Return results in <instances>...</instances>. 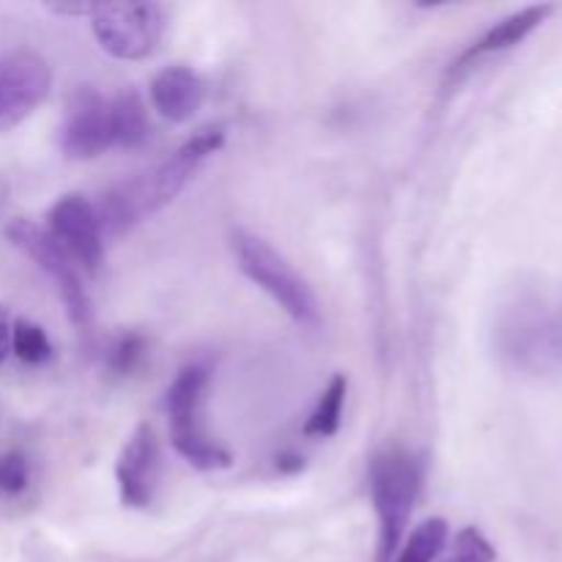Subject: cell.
I'll list each match as a JSON object with an SVG mask.
<instances>
[{"mask_svg":"<svg viewBox=\"0 0 562 562\" xmlns=\"http://www.w3.org/2000/svg\"><path fill=\"white\" fill-rule=\"evenodd\" d=\"M225 143L223 126H206L195 132L184 146L176 148L168 159H162L154 168L143 170L135 179L121 181L119 187L102 198L97 206L102 234L119 236L135 228L154 212L168 206L176 195L187 187V181L195 176V170L206 162L212 154H217Z\"/></svg>","mask_w":562,"mask_h":562,"instance_id":"cell-1","label":"cell"},{"mask_svg":"<svg viewBox=\"0 0 562 562\" xmlns=\"http://www.w3.org/2000/svg\"><path fill=\"white\" fill-rule=\"evenodd\" d=\"M497 349L530 376L562 373V283L521 285L497 316Z\"/></svg>","mask_w":562,"mask_h":562,"instance_id":"cell-2","label":"cell"},{"mask_svg":"<svg viewBox=\"0 0 562 562\" xmlns=\"http://www.w3.org/2000/svg\"><path fill=\"white\" fill-rule=\"evenodd\" d=\"M368 481L379 519L376 562H390L401 549V538L420 497L423 461L404 448H384L371 459Z\"/></svg>","mask_w":562,"mask_h":562,"instance_id":"cell-3","label":"cell"},{"mask_svg":"<svg viewBox=\"0 0 562 562\" xmlns=\"http://www.w3.org/2000/svg\"><path fill=\"white\" fill-rule=\"evenodd\" d=\"M212 373L201 362L184 366L176 373L173 384L168 387V417H170V442L176 453L190 467L201 472L228 470L234 464V456L212 439L203 423V406Z\"/></svg>","mask_w":562,"mask_h":562,"instance_id":"cell-4","label":"cell"},{"mask_svg":"<svg viewBox=\"0 0 562 562\" xmlns=\"http://www.w3.org/2000/svg\"><path fill=\"white\" fill-rule=\"evenodd\" d=\"M231 250L241 272L252 280L261 291H267L296 324L318 327L322 313H318L316 294L305 283L300 272L258 234L245 228L231 231Z\"/></svg>","mask_w":562,"mask_h":562,"instance_id":"cell-5","label":"cell"},{"mask_svg":"<svg viewBox=\"0 0 562 562\" xmlns=\"http://www.w3.org/2000/svg\"><path fill=\"white\" fill-rule=\"evenodd\" d=\"M5 236H9V241L16 250L25 252V256L53 280L60 300H64L71 324H75L77 329L91 327V296H88L86 285H82L77 263L66 256V250L49 236V231L36 225L33 220L16 217L5 225Z\"/></svg>","mask_w":562,"mask_h":562,"instance_id":"cell-6","label":"cell"},{"mask_svg":"<svg viewBox=\"0 0 562 562\" xmlns=\"http://www.w3.org/2000/svg\"><path fill=\"white\" fill-rule=\"evenodd\" d=\"M91 31L99 47L119 60H143L157 49L165 14L157 3H97Z\"/></svg>","mask_w":562,"mask_h":562,"instance_id":"cell-7","label":"cell"},{"mask_svg":"<svg viewBox=\"0 0 562 562\" xmlns=\"http://www.w3.org/2000/svg\"><path fill=\"white\" fill-rule=\"evenodd\" d=\"M53 88V69L33 49L0 58V132L25 121Z\"/></svg>","mask_w":562,"mask_h":562,"instance_id":"cell-8","label":"cell"},{"mask_svg":"<svg viewBox=\"0 0 562 562\" xmlns=\"http://www.w3.org/2000/svg\"><path fill=\"white\" fill-rule=\"evenodd\" d=\"M47 231L66 250V256L88 272H97L104 258V234L97 206L86 195L58 198L47 212Z\"/></svg>","mask_w":562,"mask_h":562,"instance_id":"cell-9","label":"cell"},{"mask_svg":"<svg viewBox=\"0 0 562 562\" xmlns=\"http://www.w3.org/2000/svg\"><path fill=\"white\" fill-rule=\"evenodd\" d=\"M60 146L71 159H93L113 146L110 102L97 88H77L75 97L69 99L60 126Z\"/></svg>","mask_w":562,"mask_h":562,"instance_id":"cell-10","label":"cell"},{"mask_svg":"<svg viewBox=\"0 0 562 562\" xmlns=\"http://www.w3.org/2000/svg\"><path fill=\"white\" fill-rule=\"evenodd\" d=\"M115 483L126 508L143 510L154 503L159 483V442L148 423H140L121 448L115 461Z\"/></svg>","mask_w":562,"mask_h":562,"instance_id":"cell-11","label":"cell"},{"mask_svg":"<svg viewBox=\"0 0 562 562\" xmlns=\"http://www.w3.org/2000/svg\"><path fill=\"white\" fill-rule=\"evenodd\" d=\"M148 97L162 119L173 121V124H187L201 110L203 99H206V86L187 66H168L151 80Z\"/></svg>","mask_w":562,"mask_h":562,"instance_id":"cell-12","label":"cell"},{"mask_svg":"<svg viewBox=\"0 0 562 562\" xmlns=\"http://www.w3.org/2000/svg\"><path fill=\"white\" fill-rule=\"evenodd\" d=\"M554 14V5L552 3H536V5H527V9L514 11L510 16L499 20L497 25L488 27L470 49H464L459 60L453 64V75L456 71L467 69V64H475L481 60L483 55H494V53H505V49L516 47V44L525 42L532 31L543 25L549 16Z\"/></svg>","mask_w":562,"mask_h":562,"instance_id":"cell-13","label":"cell"},{"mask_svg":"<svg viewBox=\"0 0 562 562\" xmlns=\"http://www.w3.org/2000/svg\"><path fill=\"white\" fill-rule=\"evenodd\" d=\"M110 121H113V146L143 148L148 143L151 126H148L146 104L137 91H124L110 102Z\"/></svg>","mask_w":562,"mask_h":562,"instance_id":"cell-14","label":"cell"},{"mask_svg":"<svg viewBox=\"0 0 562 562\" xmlns=\"http://www.w3.org/2000/svg\"><path fill=\"white\" fill-rule=\"evenodd\" d=\"M346 393H349V379L344 373L333 376V382L327 384V390L318 398L316 409L311 412L305 423V437H318V439H329L338 434L340 428V417H344V404H346Z\"/></svg>","mask_w":562,"mask_h":562,"instance_id":"cell-15","label":"cell"},{"mask_svg":"<svg viewBox=\"0 0 562 562\" xmlns=\"http://www.w3.org/2000/svg\"><path fill=\"white\" fill-rule=\"evenodd\" d=\"M448 543V521L434 516L417 525L404 547L395 554V562H434Z\"/></svg>","mask_w":562,"mask_h":562,"instance_id":"cell-16","label":"cell"},{"mask_svg":"<svg viewBox=\"0 0 562 562\" xmlns=\"http://www.w3.org/2000/svg\"><path fill=\"white\" fill-rule=\"evenodd\" d=\"M11 351L25 366H44L53 357V344L38 324L20 318L11 324Z\"/></svg>","mask_w":562,"mask_h":562,"instance_id":"cell-17","label":"cell"},{"mask_svg":"<svg viewBox=\"0 0 562 562\" xmlns=\"http://www.w3.org/2000/svg\"><path fill=\"white\" fill-rule=\"evenodd\" d=\"M148 344L140 333H121L108 346V368L115 376H130L146 360Z\"/></svg>","mask_w":562,"mask_h":562,"instance_id":"cell-18","label":"cell"},{"mask_svg":"<svg viewBox=\"0 0 562 562\" xmlns=\"http://www.w3.org/2000/svg\"><path fill=\"white\" fill-rule=\"evenodd\" d=\"M31 481V467L20 450H5L0 453V494L3 497H16L27 488Z\"/></svg>","mask_w":562,"mask_h":562,"instance_id":"cell-19","label":"cell"},{"mask_svg":"<svg viewBox=\"0 0 562 562\" xmlns=\"http://www.w3.org/2000/svg\"><path fill=\"white\" fill-rule=\"evenodd\" d=\"M497 560V552H494L492 543L486 541L477 527H464V530L456 536L453 558L450 562H494Z\"/></svg>","mask_w":562,"mask_h":562,"instance_id":"cell-20","label":"cell"},{"mask_svg":"<svg viewBox=\"0 0 562 562\" xmlns=\"http://www.w3.org/2000/svg\"><path fill=\"white\" fill-rule=\"evenodd\" d=\"M11 355V318L9 311L0 305V362Z\"/></svg>","mask_w":562,"mask_h":562,"instance_id":"cell-21","label":"cell"},{"mask_svg":"<svg viewBox=\"0 0 562 562\" xmlns=\"http://www.w3.org/2000/svg\"><path fill=\"white\" fill-rule=\"evenodd\" d=\"M302 467H305V459L302 456H294V453H285L278 459V470L280 472H300Z\"/></svg>","mask_w":562,"mask_h":562,"instance_id":"cell-22","label":"cell"},{"mask_svg":"<svg viewBox=\"0 0 562 562\" xmlns=\"http://www.w3.org/2000/svg\"><path fill=\"white\" fill-rule=\"evenodd\" d=\"M5 198H9V187H5V181L0 179V214H3L5 209Z\"/></svg>","mask_w":562,"mask_h":562,"instance_id":"cell-23","label":"cell"}]
</instances>
